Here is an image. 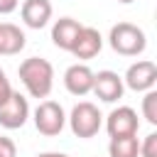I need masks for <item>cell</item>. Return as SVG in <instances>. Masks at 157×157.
<instances>
[{
    "label": "cell",
    "mask_w": 157,
    "mask_h": 157,
    "mask_svg": "<svg viewBox=\"0 0 157 157\" xmlns=\"http://www.w3.org/2000/svg\"><path fill=\"white\" fill-rule=\"evenodd\" d=\"M22 86L27 88V93L32 98H47L52 93L54 86V66L52 61L42 59V56H29L20 64L17 69Z\"/></svg>",
    "instance_id": "obj_1"
},
{
    "label": "cell",
    "mask_w": 157,
    "mask_h": 157,
    "mask_svg": "<svg viewBox=\"0 0 157 157\" xmlns=\"http://www.w3.org/2000/svg\"><path fill=\"white\" fill-rule=\"evenodd\" d=\"M108 44L113 47V52H118L123 56H137V54L145 52L147 37H145V32L137 25H132V22H118V25L110 27Z\"/></svg>",
    "instance_id": "obj_2"
},
{
    "label": "cell",
    "mask_w": 157,
    "mask_h": 157,
    "mask_svg": "<svg viewBox=\"0 0 157 157\" xmlns=\"http://www.w3.org/2000/svg\"><path fill=\"white\" fill-rule=\"evenodd\" d=\"M66 120H69L71 132H74L76 137H81V140H88V137L98 135V130H101V125H103V115H101L98 105L91 103V101L76 103V105L71 108V115H69Z\"/></svg>",
    "instance_id": "obj_3"
},
{
    "label": "cell",
    "mask_w": 157,
    "mask_h": 157,
    "mask_svg": "<svg viewBox=\"0 0 157 157\" xmlns=\"http://www.w3.org/2000/svg\"><path fill=\"white\" fill-rule=\"evenodd\" d=\"M64 125H66V113L56 101H42L34 108V128L42 135L54 137L64 130Z\"/></svg>",
    "instance_id": "obj_4"
},
{
    "label": "cell",
    "mask_w": 157,
    "mask_h": 157,
    "mask_svg": "<svg viewBox=\"0 0 157 157\" xmlns=\"http://www.w3.org/2000/svg\"><path fill=\"white\" fill-rule=\"evenodd\" d=\"M29 118V103L20 91H12V96L0 105V128L5 130H17L27 123Z\"/></svg>",
    "instance_id": "obj_5"
},
{
    "label": "cell",
    "mask_w": 157,
    "mask_h": 157,
    "mask_svg": "<svg viewBox=\"0 0 157 157\" xmlns=\"http://www.w3.org/2000/svg\"><path fill=\"white\" fill-rule=\"evenodd\" d=\"M123 83L130 91L145 93V91L155 88V83H157V66L152 61H147V59H140V61H135V64L128 66V71L123 76Z\"/></svg>",
    "instance_id": "obj_6"
},
{
    "label": "cell",
    "mask_w": 157,
    "mask_h": 157,
    "mask_svg": "<svg viewBox=\"0 0 157 157\" xmlns=\"http://www.w3.org/2000/svg\"><path fill=\"white\" fill-rule=\"evenodd\" d=\"M105 130L110 137H120V135H137L140 130V120L137 113L130 105H118L110 110V115L105 118Z\"/></svg>",
    "instance_id": "obj_7"
},
{
    "label": "cell",
    "mask_w": 157,
    "mask_h": 157,
    "mask_svg": "<svg viewBox=\"0 0 157 157\" xmlns=\"http://www.w3.org/2000/svg\"><path fill=\"white\" fill-rule=\"evenodd\" d=\"M96 98H101L103 103H115L123 98V91H125V83H123V76H118L115 71L105 69V71H98L93 74V88Z\"/></svg>",
    "instance_id": "obj_8"
},
{
    "label": "cell",
    "mask_w": 157,
    "mask_h": 157,
    "mask_svg": "<svg viewBox=\"0 0 157 157\" xmlns=\"http://www.w3.org/2000/svg\"><path fill=\"white\" fill-rule=\"evenodd\" d=\"M101 49H103V37H101V32L96 29V27H81V32H78V37L74 39V47L69 49L76 59H83V61H88V59H93L96 54H101Z\"/></svg>",
    "instance_id": "obj_9"
},
{
    "label": "cell",
    "mask_w": 157,
    "mask_h": 157,
    "mask_svg": "<svg viewBox=\"0 0 157 157\" xmlns=\"http://www.w3.org/2000/svg\"><path fill=\"white\" fill-rule=\"evenodd\" d=\"M93 74L96 71H91V66H86V64H71L64 71V86H66V91L71 96H86V93H91V88H93Z\"/></svg>",
    "instance_id": "obj_10"
},
{
    "label": "cell",
    "mask_w": 157,
    "mask_h": 157,
    "mask_svg": "<svg viewBox=\"0 0 157 157\" xmlns=\"http://www.w3.org/2000/svg\"><path fill=\"white\" fill-rule=\"evenodd\" d=\"M52 2L49 0H25L22 7H20V15H22V22L32 29H42L49 25L52 20Z\"/></svg>",
    "instance_id": "obj_11"
},
{
    "label": "cell",
    "mask_w": 157,
    "mask_h": 157,
    "mask_svg": "<svg viewBox=\"0 0 157 157\" xmlns=\"http://www.w3.org/2000/svg\"><path fill=\"white\" fill-rule=\"evenodd\" d=\"M81 27H83V25H81L78 20H74V17H59V20L54 22V27H52V42H54L59 49L69 52V49L74 47V39L78 37Z\"/></svg>",
    "instance_id": "obj_12"
},
{
    "label": "cell",
    "mask_w": 157,
    "mask_h": 157,
    "mask_svg": "<svg viewBox=\"0 0 157 157\" xmlns=\"http://www.w3.org/2000/svg\"><path fill=\"white\" fill-rule=\"evenodd\" d=\"M27 44V37L25 32L12 25V22H0V56H12V54H20Z\"/></svg>",
    "instance_id": "obj_13"
},
{
    "label": "cell",
    "mask_w": 157,
    "mask_h": 157,
    "mask_svg": "<svg viewBox=\"0 0 157 157\" xmlns=\"http://www.w3.org/2000/svg\"><path fill=\"white\" fill-rule=\"evenodd\" d=\"M108 155H110V157H140V142H137V135L110 137V142H108Z\"/></svg>",
    "instance_id": "obj_14"
},
{
    "label": "cell",
    "mask_w": 157,
    "mask_h": 157,
    "mask_svg": "<svg viewBox=\"0 0 157 157\" xmlns=\"http://www.w3.org/2000/svg\"><path fill=\"white\" fill-rule=\"evenodd\" d=\"M142 115L150 125H157V91L150 88L145 91V98H142Z\"/></svg>",
    "instance_id": "obj_15"
},
{
    "label": "cell",
    "mask_w": 157,
    "mask_h": 157,
    "mask_svg": "<svg viewBox=\"0 0 157 157\" xmlns=\"http://www.w3.org/2000/svg\"><path fill=\"white\" fill-rule=\"evenodd\" d=\"M140 157H157V132H150L140 142Z\"/></svg>",
    "instance_id": "obj_16"
},
{
    "label": "cell",
    "mask_w": 157,
    "mask_h": 157,
    "mask_svg": "<svg viewBox=\"0 0 157 157\" xmlns=\"http://www.w3.org/2000/svg\"><path fill=\"white\" fill-rule=\"evenodd\" d=\"M0 157H17V147L10 137L0 135Z\"/></svg>",
    "instance_id": "obj_17"
},
{
    "label": "cell",
    "mask_w": 157,
    "mask_h": 157,
    "mask_svg": "<svg viewBox=\"0 0 157 157\" xmlns=\"http://www.w3.org/2000/svg\"><path fill=\"white\" fill-rule=\"evenodd\" d=\"M12 91H15V88L10 86V78L5 76V71H0V105L12 96Z\"/></svg>",
    "instance_id": "obj_18"
},
{
    "label": "cell",
    "mask_w": 157,
    "mask_h": 157,
    "mask_svg": "<svg viewBox=\"0 0 157 157\" xmlns=\"http://www.w3.org/2000/svg\"><path fill=\"white\" fill-rule=\"evenodd\" d=\"M20 7V0H0V15H10Z\"/></svg>",
    "instance_id": "obj_19"
},
{
    "label": "cell",
    "mask_w": 157,
    "mask_h": 157,
    "mask_svg": "<svg viewBox=\"0 0 157 157\" xmlns=\"http://www.w3.org/2000/svg\"><path fill=\"white\" fill-rule=\"evenodd\" d=\"M37 157H69V155H64V152H39Z\"/></svg>",
    "instance_id": "obj_20"
},
{
    "label": "cell",
    "mask_w": 157,
    "mask_h": 157,
    "mask_svg": "<svg viewBox=\"0 0 157 157\" xmlns=\"http://www.w3.org/2000/svg\"><path fill=\"white\" fill-rule=\"evenodd\" d=\"M118 2H132V0H118Z\"/></svg>",
    "instance_id": "obj_21"
},
{
    "label": "cell",
    "mask_w": 157,
    "mask_h": 157,
    "mask_svg": "<svg viewBox=\"0 0 157 157\" xmlns=\"http://www.w3.org/2000/svg\"><path fill=\"white\" fill-rule=\"evenodd\" d=\"M0 71H2V69H0Z\"/></svg>",
    "instance_id": "obj_22"
}]
</instances>
